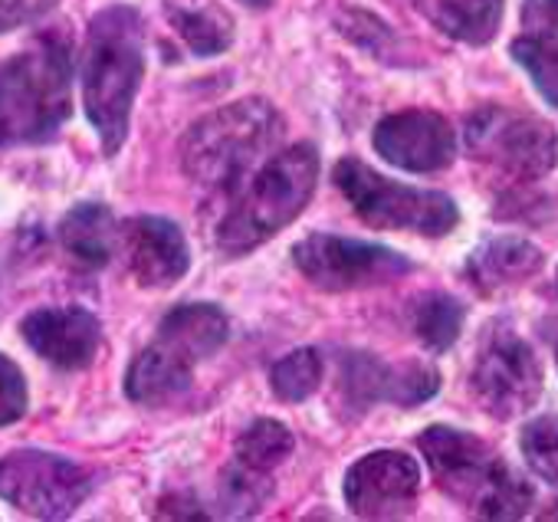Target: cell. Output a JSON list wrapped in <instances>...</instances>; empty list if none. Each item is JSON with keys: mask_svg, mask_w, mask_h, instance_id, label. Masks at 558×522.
Listing matches in <instances>:
<instances>
[{"mask_svg": "<svg viewBox=\"0 0 558 522\" xmlns=\"http://www.w3.org/2000/svg\"><path fill=\"white\" fill-rule=\"evenodd\" d=\"M145 76V31L129 4L106 8L93 17L83 53V102L106 155L129 138V119Z\"/></svg>", "mask_w": 558, "mask_h": 522, "instance_id": "cell-1", "label": "cell"}, {"mask_svg": "<svg viewBox=\"0 0 558 522\" xmlns=\"http://www.w3.org/2000/svg\"><path fill=\"white\" fill-rule=\"evenodd\" d=\"M73 112V44L50 31L0 66V142L37 145Z\"/></svg>", "mask_w": 558, "mask_h": 522, "instance_id": "cell-2", "label": "cell"}, {"mask_svg": "<svg viewBox=\"0 0 558 522\" xmlns=\"http://www.w3.org/2000/svg\"><path fill=\"white\" fill-rule=\"evenodd\" d=\"M440 493L480 519H522L532 509V486L476 434L434 424L417 437Z\"/></svg>", "mask_w": 558, "mask_h": 522, "instance_id": "cell-3", "label": "cell"}, {"mask_svg": "<svg viewBox=\"0 0 558 522\" xmlns=\"http://www.w3.org/2000/svg\"><path fill=\"white\" fill-rule=\"evenodd\" d=\"M319 181V148L300 142L272 155L246 184L240 201L217 227V246L227 256H243L287 230L313 201Z\"/></svg>", "mask_w": 558, "mask_h": 522, "instance_id": "cell-4", "label": "cell"}, {"mask_svg": "<svg viewBox=\"0 0 558 522\" xmlns=\"http://www.w3.org/2000/svg\"><path fill=\"white\" fill-rule=\"evenodd\" d=\"M279 135H283V119L276 106L250 96L214 109L184 132L181 168L201 187H230L279 142Z\"/></svg>", "mask_w": 558, "mask_h": 522, "instance_id": "cell-5", "label": "cell"}, {"mask_svg": "<svg viewBox=\"0 0 558 522\" xmlns=\"http://www.w3.org/2000/svg\"><path fill=\"white\" fill-rule=\"evenodd\" d=\"M332 181L368 227L444 236L460 223V207L447 194L391 181L359 158H342L332 171Z\"/></svg>", "mask_w": 558, "mask_h": 522, "instance_id": "cell-6", "label": "cell"}, {"mask_svg": "<svg viewBox=\"0 0 558 522\" xmlns=\"http://www.w3.org/2000/svg\"><path fill=\"white\" fill-rule=\"evenodd\" d=\"M296 270L326 293H352V290H372L388 287L395 280H404L414 264L411 256L381 246V243H362L339 233H310L293 246Z\"/></svg>", "mask_w": 558, "mask_h": 522, "instance_id": "cell-7", "label": "cell"}, {"mask_svg": "<svg viewBox=\"0 0 558 522\" xmlns=\"http://www.w3.org/2000/svg\"><path fill=\"white\" fill-rule=\"evenodd\" d=\"M466 151L519 181L545 178L558 165L555 129L529 112L483 106L466 119Z\"/></svg>", "mask_w": 558, "mask_h": 522, "instance_id": "cell-8", "label": "cell"}, {"mask_svg": "<svg viewBox=\"0 0 558 522\" xmlns=\"http://www.w3.org/2000/svg\"><path fill=\"white\" fill-rule=\"evenodd\" d=\"M93 473L60 453L24 447L0 457V496L34 519H66L93 493Z\"/></svg>", "mask_w": 558, "mask_h": 522, "instance_id": "cell-9", "label": "cell"}, {"mask_svg": "<svg viewBox=\"0 0 558 522\" xmlns=\"http://www.w3.org/2000/svg\"><path fill=\"white\" fill-rule=\"evenodd\" d=\"M542 362L535 349L512 329H496L470 372L473 401L496 421L525 414L542 398Z\"/></svg>", "mask_w": 558, "mask_h": 522, "instance_id": "cell-10", "label": "cell"}, {"mask_svg": "<svg viewBox=\"0 0 558 522\" xmlns=\"http://www.w3.org/2000/svg\"><path fill=\"white\" fill-rule=\"evenodd\" d=\"M421 463L401 450H372L345 473L342 496L362 519H398L414 509Z\"/></svg>", "mask_w": 558, "mask_h": 522, "instance_id": "cell-11", "label": "cell"}, {"mask_svg": "<svg viewBox=\"0 0 558 522\" xmlns=\"http://www.w3.org/2000/svg\"><path fill=\"white\" fill-rule=\"evenodd\" d=\"M372 142L385 161H391L411 174L444 171L453 165V155H457V135H453L450 122L427 109H408V112L385 116L375 125Z\"/></svg>", "mask_w": 558, "mask_h": 522, "instance_id": "cell-12", "label": "cell"}, {"mask_svg": "<svg viewBox=\"0 0 558 522\" xmlns=\"http://www.w3.org/2000/svg\"><path fill=\"white\" fill-rule=\"evenodd\" d=\"M125 267L145 290H171L187 277L191 250L181 227L168 217L142 214L122 223Z\"/></svg>", "mask_w": 558, "mask_h": 522, "instance_id": "cell-13", "label": "cell"}, {"mask_svg": "<svg viewBox=\"0 0 558 522\" xmlns=\"http://www.w3.org/2000/svg\"><path fill=\"white\" fill-rule=\"evenodd\" d=\"M27 345L63 372H83L96 362L102 345L99 319L83 306H50L37 309L21 326Z\"/></svg>", "mask_w": 558, "mask_h": 522, "instance_id": "cell-14", "label": "cell"}, {"mask_svg": "<svg viewBox=\"0 0 558 522\" xmlns=\"http://www.w3.org/2000/svg\"><path fill=\"white\" fill-rule=\"evenodd\" d=\"M545 264L542 250L522 236H489L466 259V280L483 296L506 293L529 283Z\"/></svg>", "mask_w": 558, "mask_h": 522, "instance_id": "cell-15", "label": "cell"}, {"mask_svg": "<svg viewBox=\"0 0 558 522\" xmlns=\"http://www.w3.org/2000/svg\"><path fill=\"white\" fill-rule=\"evenodd\" d=\"M191 368H194V362H187L184 355H178L174 349H168L165 342L155 339L129 365L125 394L135 404H148V408L171 404L174 398L191 391Z\"/></svg>", "mask_w": 558, "mask_h": 522, "instance_id": "cell-16", "label": "cell"}, {"mask_svg": "<svg viewBox=\"0 0 558 522\" xmlns=\"http://www.w3.org/2000/svg\"><path fill=\"white\" fill-rule=\"evenodd\" d=\"M227 336H230V323H227V313L220 306L187 303V306H178L165 316L155 339L197 365V362L210 359L214 352H220Z\"/></svg>", "mask_w": 558, "mask_h": 522, "instance_id": "cell-17", "label": "cell"}, {"mask_svg": "<svg viewBox=\"0 0 558 522\" xmlns=\"http://www.w3.org/2000/svg\"><path fill=\"white\" fill-rule=\"evenodd\" d=\"M408 4L444 37L470 47H486L502 24L506 0H408Z\"/></svg>", "mask_w": 558, "mask_h": 522, "instance_id": "cell-18", "label": "cell"}, {"mask_svg": "<svg viewBox=\"0 0 558 522\" xmlns=\"http://www.w3.org/2000/svg\"><path fill=\"white\" fill-rule=\"evenodd\" d=\"M60 240H63V250L76 259L80 267L99 270L112 259L116 240H122V233H119V223L106 204L86 201V204H76L63 217Z\"/></svg>", "mask_w": 558, "mask_h": 522, "instance_id": "cell-19", "label": "cell"}, {"mask_svg": "<svg viewBox=\"0 0 558 522\" xmlns=\"http://www.w3.org/2000/svg\"><path fill=\"white\" fill-rule=\"evenodd\" d=\"M165 17L194 57H217L233 44V17L214 0H165Z\"/></svg>", "mask_w": 558, "mask_h": 522, "instance_id": "cell-20", "label": "cell"}, {"mask_svg": "<svg viewBox=\"0 0 558 522\" xmlns=\"http://www.w3.org/2000/svg\"><path fill=\"white\" fill-rule=\"evenodd\" d=\"M272 499V470L230 460L220 473V506L230 519H250Z\"/></svg>", "mask_w": 558, "mask_h": 522, "instance_id": "cell-21", "label": "cell"}, {"mask_svg": "<svg viewBox=\"0 0 558 522\" xmlns=\"http://www.w3.org/2000/svg\"><path fill=\"white\" fill-rule=\"evenodd\" d=\"M466 309L450 293H427L414 309V332L430 352H447L463 332Z\"/></svg>", "mask_w": 558, "mask_h": 522, "instance_id": "cell-22", "label": "cell"}, {"mask_svg": "<svg viewBox=\"0 0 558 522\" xmlns=\"http://www.w3.org/2000/svg\"><path fill=\"white\" fill-rule=\"evenodd\" d=\"M319 385H323V359L310 345L283 355L269 372L272 394L287 404H300V401L313 398L319 391Z\"/></svg>", "mask_w": 558, "mask_h": 522, "instance_id": "cell-23", "label": "cell"}, {"mask_svg": "<svg viewBox=\"0 0 558 522\" xmlns=\"http://www.w3.org/2000/svg\"><path fill=\"white\" fill-rule=\"evenodd\" d=\"M293 447H296V440L287 424H279L272 417H259L240 434L233 457L250 466H259V470H276L283 460H290Z\"/></svg>", "mask_w": 558, "mask_h": 522, "instance_id": "cell-24", "label": "cell"}, {"mask_svg": "<svg viewBox=\"0 0 558 522\" xmlns=\"http://www.w3.org/2000/svg\"><path fill=\"white\" fill-rule=\"evenodd\" d=\"M388 375H391V365H385L375 355H365V352L342 355L339 388L345 394V404L365 411L375 401H388Z\"/></svg>", "mask_w": 558, "mask_h": 522, "instance_id": "cell-25", "label": "cell"}, {"mask_svg": "<svg viewBox=\"0 0 558 522\" xmlns=\"http://www.w3.org/2000/svg\"><path fill=\"white\" fill-rule=\"evenodd\" d=\"M509 53L529 73V80L535 83L542 99L558 109V40L538 37V34L519 37V40H512Z\"/></svg>", "mask_w": 558, "mask_h": 522, "instance_id": "cell-26", "label": "cell"}, {"mask_svg": "<svg viewBox=\"0 0 558 522\" xmlns=\"http://www.w3.org/2000/svg\"><path fill=\"white\" fill-rule=\"evenodd\" d=\"M519 447L529 470L558 486V414H542L529 421L519 434Z\"/></svg>", "mask_w": 558, "mask_h": 522, "instance_id": "cell-27", "label": "cell"}, {"mask_svg": "<svg viewBox=\"0 0 558 522\" xmlns=\"http://www.w3.org/2000/svg\"><path fill=\"white\" fill-rule=\"evenodd\" d=\"M440 391V375L437 368L424 365V362H401V365H391V375H388V404H398V408H417V404H427L434 394Z\"/></svg>", "mask_w": 558, "mask_h": 522, "instance_id": "cell-28", "label": "cell"}, {"mask_svg": "<svg viewBox=\"0 0 558 522\" xmlns=\"http://www.w3.org/2000/svg\"><path fill=\"white\" fill-rule=\"evenodd\" d=\"M27 414V378L24 372L0 355V427H8Z\"/></svg>", "mask_w": 558, "mask_h": 522, "instance_id": "cell-29", "label": "cell"}, {"mask_svg": "<svg viewBox=\"0 0 558 522\" xmlns=\"http://www.w3.org/2000/svg\"><path fill=\"white\" fill-rule=\"evenodd\" d=\"M57 8V0H0V34L37 24Z\"/></svg>", "mask_w": 558, "mask_h": 522, "instance_id": "cell-30", "label": "cell"}, {"mask_svg": "<svg viewBox=\"0 0 558 522\" xmlns=\"http://www.w3.org/2000/svg\"><path fill=\"white\" fill-rule=\"evenodd\" d=\"M161 519H207V512L201 509V502L187 493H174V496H165L158 502V512Z\"/></svg>", "mask_w": 558, "mask_h": 522, "instance_id": "cell-31", "label": "cell"}, {"mask_svg": "<svg viewBox=\"0 0 558 522\" xmlns=\"http://www.w3.org/2000/svg\"><path fill=\"white\" fill-rule=\"evenodd\" d=\"M525 24H535L542 31L558 34V0H529V4H525Z\"/></svg>", "mask_w": 558, "mask_h": 522, "instance_id": "cell-32", "label": "cell"}, {"mask_svg": "<svg viewBox=\"0 0 558 522\" xmlns=\"http://www.w3.org/2000/svg\"><path fill=\"white\" fill-rule=\"evenodd\" d=\"M240 4H246V8H253V11H263V8L272 4V0H240Z\"/></svg>", "mask_w": 558, "mask_h": 522, "instance_id": "cell-33", "label": "cell"}, {"mask_svg": "<svg viewBox=\"0 0 558 522\" xmlns=\"http://www.w3.org/2000/svg\"><path fill=\"white\" fill-rule=\"evenodd\" d=\"M542 519H558V499H555V506H551V509H545V512H542Z\"/></svg>", "mask_w": 558, "mask_h": 522, "instance_id": "cell-34", "label": "cell"}]
</instances>
